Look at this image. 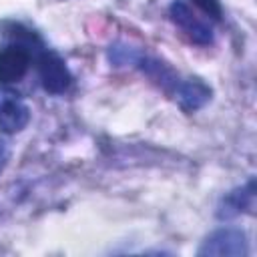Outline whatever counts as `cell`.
Wrapping results in <instances>:
<instances>
[{"label":"cell","mask_w":257,"mask_h":257,"mask_svg":"<svg viewBox=\"0 0 257 257\" xmlns=\"http://www.w3.org/2000/svg\"><path fill=\"white\" fill-rule=\"evenodd\" d=\"M197 253L201 257H245L249 253V241L243 229L221 227L205 237Z\"/></svg>","instance_id":"6da1fadb"},{"label":"cell","mask_w":257,"mask_h":257,"mask_svg":"<svg viewBox=\"0 0 257 257\" xmlns=\"http://www.w3.org/2000/svg\"><path fill=\"white\" fill-rule=\"evenodd\" d=\"M38 76H40L42 88L50 94H62L72 84V74H70L66 62L52 50H40Z\"/></svg>","instance_id":"7a4b0ae2"},{"label":"cell","mask_w":257,"mask_h":257,"mask_svg":"<svg viewBox=\"0 0 257 257\" xmlns=\"http://www.w3.org/2000/svg\"><path fill=\"white\" fill-rule=\"evenodd\" d=\"M30 122V108L22 96L6 86H0V128L4 133H20Z\"/></svg>","instance_id":"3957f363"},{"label":"cell","mask_w":257,"mask_h":257,"mask_svg":"<svg viewBox=\"0 0 257 257\" xmlns=\"http://www.w3.org/2000/svg\"><path fill=\"white\" fill-rule=\"evenodd\" d=\"M169 16L189 36L191 42H195L199 46H209L213 42V30L201 18H197V14L191 10V6L187 2H183V0L171 2Z\"/></svg>","instance_id":"277c9868"},{"label":"cell","mask_w":257,"mask_h":257,"mask_svg":"<svg viewBox=\"0 0 257 257\" xmlns=\"http://www.w3.org/2000/svg\"><path fill=\"white\" fill-rule=\"evenodd\" d=\"M32 62V52L24 44L12 42L0 48V84H12L26 76Z\"/></svg>","instance_id":"5b68a950"},{"label":"cell","mask_w":257,"mask_h":257,"mask_svg":"<svg viewBox=\"0 0 257 257\" xmlns=\"http://www.w3.org/2000/svg\"><path fill=\"white\" fill-rule=\"evenodd\" d=\"M173 94H175V100L179 102V106L185 112H195L211 100V88L201 78L179 80Z\"/></svg>","instance_id":"8992f818"},{"label":"cell","mask_w":257,"mask_h":257,"mask_svg":"<svg viewBox=\"0 0 257 257\" xmlns=\"http://www.w3.org/2000/svg\"><path fill=\"white\" fill-rule=\"evenodd\" d=\"M255 201V181L251 179L247 185L237 187L233 191H229L217 207V217L219 219H233L245 211H251Z\"/></svg>","instance_id":"52a82bcc"},{"label":"cell","mask_w":257,"mask_h":257,"mask_svg":"<svg viewBox=\"0 0 257 257\" xmlns=\"http://www.w3.org/2000/svg\"><path fill=\"white\" fill-rule=\"evenodd\" d=\"M137 64L141 66V70H143L151 80H155L157 84H161L165 90H169V88L175 90L179 78L175 76V72H173L165 62H161V60H157V58H143V56H141V58L137 60Z\"/></svg>","instance_id":"ba28073f"},{"label":"cell","mask_w":257,"mask_h":257,"mask_svg":"<svg viewBox=\"0 0 257 257\" xmlns=\"http://www.w3.org/2000/svg\"><path fill=\"white\" fill-rule=\"evenodd\" d=\"M141 58V54L131 48L128 44H112L108 48V60L116 66H122V64H137V60Z\"/></svg>","instance_id":"9c48e42d"},{"label":"cell","mask_w":257,"mask_h":257,"mask_svg":"<svg viewBox=\"0 0 257 257\" xmlns=\"http://www.w3.org/2000/svg\"><path fill=\"white\" fill-rule=\"evenodd\" d=\"M195 6H199L205 14L213 16V18H221V4L219 0H193Z\"/></svg>","instance_id":"30bf717a"},{"label":"cell","mask_w":257,"mask_h":257,"mask_svg":"<svg viewBox=\"0 0 257 257\" xmlns=\"http://www.w3.org/2000/svg\"><path fill=\"white\" fill-rule=\"evenodd\" d=\"M8 159H10V145H8L6 137L0 135V173H2L4 167L8 165Z\"/></svg>","instance_id":"8fae6325"}]
</instances>
